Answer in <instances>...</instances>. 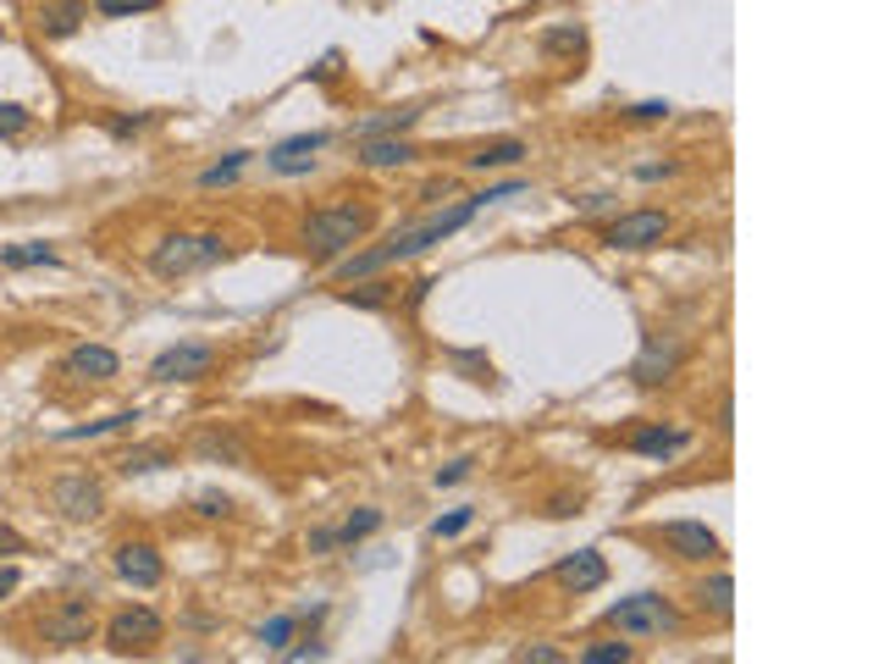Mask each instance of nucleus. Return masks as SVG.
<instances>
[{
	"label": "nucleus",
	"mask_w": 884,
	"mask_h": 664,
	"mask_svg": "<svg viewBox=\"0 0 884 664\" xmlns=\"http://www.w3.org/2000/svg\"><path fill=\"white\" fill-rule=\"evenodd\" d=\"M476 211H487L481 194H470V200H459V205H449V211H437V216H426V222H415V227H398L387 244L360 249V256H348V261L337 266V277L354 283V277H377V272H387V266H404V261L426 256L431 244H442V238H454L459 227H470Z\"/></svg>",
	"instance_id": "obj_1"
},
{
	"label": "nucleus",
	"mask_w": 884,
	"mask_h": 664,
	"mask_svg": "<svg viewBox=\"0 0 884 664\" xmlns=\"http://www.w3.org/2000/svg\"><path fill=\"white\" fill-rule=\"evenodd\" d=\"M371 227H377V211H371V205L343 200V205H321V211H310L304 227H299V238H304V249H315V256L337 261V256H348V249L360 244Z\"/></svg>",
	"instance_id": "obj_2"
},
{
	"label": "nucleus",
	"mask_w": 884,
	"mask_h": 664,
	"mask_svg": "<svg viewBox=\"0 0 884 664\" xmlns=\"http://www.w3.org/2000/svg\"><path fill=\"white\" fill-rule=\"evenodd\" d=\"M227 261V238L222 233H166L155 249H150V272L177 283V277H194V272H211Z\"/></svg>",
	"instance_id": "obj_3"
},
{
	"label": "nucleus",
	"mask_w": 884,
	"mask_h": 664,
	"mask_svg": "<svg viewBox=\"0 0 884 664\" xmlns=\"http://www.w3.org/2000/svg\"><path fill=\"white\" fill-rule=\"evenodd\" d=\"M619 637H669L680 631V609L658 593H631V598H619L608 615H602Z\"/></svg>",
	"instance_id": "obj_4"
},
{
	"label": "nucleus",
	"mask_w": 884,
	"mask_h": 664,
	"mask_svg": "<svg viewBox=\"0 0 884 664\" xmlns=\"http://www.w3.org/2000/svg\"><path fill=\"white\" fill-rule=\"evenodd\" d=\"M95 637V604L88 598H56L39 615V642L45 648H83Z\"/></svg>",
	"instance_id": "obj_5"
},
{
	"label": "nucleus",
	"mask_w": 884,
	"mask_h": 664,
	"mask_svg": "<svg viewBox=\"0 0 884 664\" xmlns=\"http://www.w3.org/2000/svg\"><path fill=\"white\" fill-rule=\"evenodd\" d=\"M166 637V620L155 615V609H122V615H111V626H106V648L117 653V659H133V653H150L155 642Z\"/></svg>",
	"instance_id": "obj_6"
},
{
	"label": "nucleus",
	"mask_w": 884,
	"mask_h": 664,
	"mask_svg": "<svg viewBox=\"0 0 884 664\" xmlns=\"http://www.w3.org/2000/svg\"><path fill=\"white\" fill-rule=\"evenodd\" d=\"M664 238H669V211H625L602 227L608 249H653Z\"/></svg>",
	"instance_id": "obj_7"
},
{
	"label": "nucleus",
	"mask_w": 884,
	"mask_h": 664,
	"mask_svg": "<svg viewBox=\"0 0 884 664\" xmlns=\"http://www.w3.org/2000/svg\"><path fill=\"white\" fill-rule=\"evenodd\" d=\"M211 371H216V349L211 344H171L150 366L155 382H205Z\"/></svg>",
	"instance_id": "obj_8"
},
{
	"label": "nucleus",
	"mask_w": 884,
	"mask_h": 664,
	"mask_svg": "<svg viewBox=\"0 0 884 664\" xmlns=\"http://www.w3.org/2000/svg\"><path fill=\"white\" fill-rule=\"evenodd\" d=\"M50 505L67 515V521H95L106 510V487L95 476H56L50 482Z\"/></svg>",
	"instance_id": "obj_9"
},
{
	"label": "nucleus",
	"mask_w": 884,
	"mask_h": 664,
	"mask_svg": "<svg viewBox=\"0 0 884 664\" xmlns=\"http://www.w3.org/2000/svg\"><path fill=\"white\" fill-rule=\"evenodd\" d=\"M680 360H685L680 339H669V332H653V339L642 344V355H636V366H631V377H636V388H664V382L680 371Z\"/></svg>",
	"instance_id": "obj_10"
},
{
	"label": "nucleus",
	"mask_w": 884,
	"mask_h": 664,
	"mask_svg": "<svg viewBox=\"0 0 884 664\" xmlns=\"http://www.w3.org/2000/svg\"><path fill=\"white\" fill-rule=\"evenodd\" d=\"M122 371V360H117V349H106V344H77V349H67V360H61V377H72V382H83V388H100V382H111Z\"/></svg>",
	"instance_id": "obj_11"
},
{
	"label": "nucleus",
	"mask_w": 884,
	"mask_h": 664,
	"mask_svg": "<svg viewBox=\"0 0 884 664\" xmlns=\"http://www.w3.org/2000/svg\"><path fill=\"white\" fill-rule=\"evenodd\" d=\"M658 543H664L669 554L691 559V565H707V559H719V554H725V548H719V537L707 532L702 521H669V526L658 532Z\"/></svg>",
	"instance_id": "obj_12"
},
{
	"label": "nucleus",
	"mask_w": 884,
	"mask_h": 664,
	"mask_svg": "<svg viewBox=\"0 0 884 664\" xmlns=\"http://www.w3.org/2000/svg\"><path fill=\"white\" fill-rule=\"evenodd\" d=\"M111 570L128 581V588H160L166 559L155 554V543H122V548L111 554Z\"/></svg>",
	"instance_id": "obj_13"
},
{
	"label": "nucleus",
	"mask_w": 884,
	"mask_h": 664,
	"mask_svg": "<svg viewBox=\"0 0 884 664\" xmlns=\"http://www.w3.org/2000/svg\"><path fill=\"white\" fill-rule=\"evenodd\" d=\"M553 581L564 593H597V588H608V559L597 554V548H581V554H570V559H559V570H553Z\"/></svg>",
	"instance_id": "obj_14"
},
{
	"label": "nucleus",
	"mask_w": 884,
	"mask_h": 664,
	"mask_svg": "<svg viewBox=\"0 0 884 664\" xmlns=\"http://www.w3.org/2000/svg\"><path fill=\"white\" fill-rule=\"evenodd\" d=\"M321 150H326V133H294V139H283V144L265 150V166L283 173V178H299V173H310V166H315Z\"/></svg>",
	"instance_id": "obj_15"
},
{
	"label": "nucleus",
	"mask_w": 884,
	"mask_h": 664,
	"mask_svg": "<svg viewBox=\"0 0 884 664\" xmlns=\"http://www.w3.org/2000/svg\"><path fill=\"white\" fill-rule=\"evenodd\" d=\"M88 23V0H45L39 7V34L45 39H72Z\"/></svg>",
	"instance_id": "obj_16"
},
{
	"label": "nucleus",
	"mask_w": 884,
	"mask_h": 664,
	"mask_svg": "<svg viewBox=\"0 0 884 664\" xmlns=\"http://www.w3.org/2000/svg\"><path fill=\"white\" fill-rule=\"evenodd\" d=\"M420 150L398 133H377V139H360V166H371V173H382V166H409Z\"/></svg>",
	"instance_id": "obj_17"
},
{
	"label": "nucleus",
	"mask_w": 884,
	"mask_h": 664,
	"mask_svg": "<svg viewBox=\"0 0 884 664\" xmlns=\"http://www.w3.org/2000/svg\"><path fill=\"white\" fill-rule=\"evenodd\" d=\"M166 465H177V449L171 443H133V449L117 454V471L122 476H150V471H166Z\"/></svg>",
	"instance_id": "obj_18"
},
{
	"label": "nucleus",
	"mask_w": 884,
	"mask_h": 664,
	"mask_svg": "<svg viewBox=\"0 0 884 664\" xmlns=\"http://www.w3.org/2000/svg\"><path fill=\"white\" fill-rule=\"evenodd\" d=\"M685 443H691V432H680V427H642V432L631 438V449H636L642 460H674Z\"/></svg>",
	"instance_id": "obj_19"
},
{
	"label": "nucleus",
	"mask_w": 884,
	"mask_h": 664,
	"mask_svg": "<svg viewBox=\"0 0 884 664\" xmlns=\"http://www.w3.org/2000/svg\"><path fill=\"white\" fill-rule=\"evenodd\" d=\"M696 609H702V615L730 620V615H736V581H730L725 570H714V576H707L702 588H696Z\"/></svg>",
	"instance_id": "obj_20"
},
{
	"label": "nucleus",
	"mask_w": 884,
	"mask_h": 664,
	"mask_svg": "<svg viewBox=\"0 0 884 664\" xmlns=\"http://www.w3.org/2000/svg\"><path fill=\"white\" fill-rule=\"evenodd\" d=\"M519 161H525V144L519 139H492L476 155H465V166H476V173H498V166H519Z\"/></svg>",
	"instance_id": "obj_21"
},
{
	"label": "nucleus",
	"mask_w": 884,
	"mask_h": 664,
	"mask_svg": "<svg viewBox=\"0 0 884 664\" xmlns=\"http://www.w3.org/2000/svg\"><path fill=\"white\" fill-rule=\"evenodd\" d=\"M0 266H7V272H28V266H61V256H56V249L50 244H7V249H0Z\"/></svg>",
	"instance_id": "obj_22"
},
{
	"label": "nucleus",
	"mask_w": 884,
	"mask_h": 664,
	"mask_svg": "<svg viewBox=\"0 0 884 664\" xmlns=\"http://www.w3.org/2000/svg\"><path fill=\"white\" fill-rule=\"evenodd\" d=\"M133 422H139V410H117V415H100V422H88V427L56 432V443H88V438H106V432H128Z\"/></svg>",
	"instance_id": "obj_23"
},
{
	"label": "nucleus",
	"mask_w": 884,
	"mask_h": 664,
	"mask_svg": "<svg viewBox=\"0 0 884 664\" xmlns=\"http://www.w3.org/2000/svg\"><path fill=\"white\" fill-rule=\"evenodd\" d=\"M398 299V283H360V288H337V305L354 310H387Z\"/></svg>",
	"instance_id": "obj_24"
},
{
	"label": "nucleus",
	"mask_w": 884,
	"mask_h": 664,
	"mask_svg": "<svg viewBox=\"0 0 884 664\" xmlns=\"http://www.w3.org/2000/svg\"><path fill=\"white\" fill-rule=\"evenodd\" d=\"M205 460H222V465H243V443L232 438V432H222V427H211V432H200V443H194Z\"/></svg>",
	"instance_id": "obj_25"
},
{
	"label": "nucleus",
	"mask_w": 884,
	"mask_h": 664,
	"mask_svg": "<svg viewBox=\"0 0 884 664\" xmlns=\"http://www.w3.org/2000/svg\"><path fill=\"white\" fill-rule=\"evenodd\" d=\"M294 637H299V615H272L260 631H254V642L260 648H272V653H283V648H294Z\"/></svg>",
	"instance_id": "obj_26"
},
{
	"label": "nucleus",
	"mask_w": 884,
	"mask_h": 664,
	"mask_svg": "<svg viewBox=\"0 0 884 664\" xmlns=\"http://www.w3.org/2000/svg\"><path fill=\"white\" fill-rule=\"evenodd\" d=\"M420 122V111L415 106H404V111H382V117H371V122H360L354 128V139H377V133H404V128H415Z\"/></svg>",
	"instance_id": "obj_27"
},
{
	"label": "nucleus",
	"mask_w": 884,
	"mask_h": 664,
	"mask_svg": "<svg viewBox=\"0 0 884 664\" xmlns=\"http://www.w3.org/2000/svg\"><path fill=\"white\" fill-rule=\"evenodd\" d=\"M542 50H548V56H586V34H581L575 23H559V28L542 34Z\"/></svg>",
	"instance_id": "obj_28"
},
{
	"label": "nucleus",
	"mask_w": 884,
	"mask_h": 664,
	"mask_svg": "<svg viewBox=\"0 0 884 664\" xmlns=\"http://www.w3.org/2000/svg\"><path fill=\"white\" fill-rule=\"evenodd\" d=\"M243 166H249V150H232L227 161H216V166H205V173H200V189H227L238 173H243Z\"/></svg>",
	"instance_id": "obj_29"
},
{
	"label": "nucleus",
	"mask_w": 884,
	"mask_h": 664,
	"mask_svg": "<svg viewBox=\"0 0 884 664\" xmlns=\"http://www.w3.org/2000/svg\"><path fill=\"white\" fill-rule=\"evenodd\" d=\"M631 659H636L631 642H592V648H581V664H631Z\"/></svg>",
	"instance_id": "obj_30"
},
{
	"label": "nucleus",
	"mask_w": 884,
	"mask_h": 664,
	"mask_svg": "<svg viewBox=\"0 0 884 664\" xmlns=\"http://www.w3.org/2000/svg\"><path fill=\"white\" fill-rule=\"evenodd\" d=\"M377 526H382V510H360V515H348V521L337 526V543H348V548H354L360 537H371Z\"/></svg>",
	"instance_id": "obj_31"
},
{
	"label": "nucleus",
	"mask_w": 884,
	"mask_h": 664,
	"mask_svg": "<svg viewBox=\"0 0 884 664\" xmlns=\"http://www.w3.org/2000/svg\"><path fill=\"white\" fill-rule=\"evenodd\" d=\"M28 122H34V111H28V106H17V100H0V139H17V133H28Z\"/></svg>",
	"instance_id": "obj_32"
},
{
	"label": "nucleus",
	"mask_w": 884,
	"mask_h": 664,
	"mask_svg": "<svg viewBox=\"0 0 884 664\" xmlns=\"http://www.w3.org/2000/svg\"><path fill=\"white\" fill-rule=\"evenodd\" d=\"M449 366H459L470 382H492V360L487 355H465V349H449Z\"/></svg>",
	"instance_id": "obj_33"
},
{
	"label": "nucleus",
	"mask_w": 884,
	"mask_h": 664,
	"mask_svg": "<svg viewBox=\"0 0 884 664\" xmlns=\"http://www.w3.org/2000/svg\"><path fill=\"white\" fill-rule=\"evenodd\" d=\"M470 521H476V510H449V515H437V521H431V537H437V543H442V537H459Z\"/></svg>",
	"instance_id": "obj_34"
},
{
	"label": "nucleus",
	"mask_w": 884,
	"mask_h": 664,
	"mask_svg": "<svg viewBox=\"0 0 884 664\" xmlns=\"http://www.w3.org/2000/svg\"><path fill=\"white\" fill-rule=\"evenodd\" d=\"M150 7H160V0H95L100 17H133V12H150Z\"/></svg>",
	"instance_id": "obj_35"
},
{
	"label": "nucleus",
	"mask_w": 884,
	"mask_h": 664,
	"mask_svg": "<svg viewBox=\"0 0 884 664\" xmlns=\"http://www.w3.org/2000/svg\"><path fill=\"white\" fill-rule=\"evenodd\" d=\"M194 510H200L205 521H222V515L232 510V498H227V493H200V505H194Z\"/></svg>",
	"instance_id": "obj_36"
},
{
	"label": "nucleus",
	"mask_w": 884,
	"mask_h": 664,
	"mask_svg": "<svg viewBox=\"0 0 884 664\" xmlns=\"http://www.w3.org/2000/svg\"><path fill=\"white\" fill-rule=\"evenodd\" d=\"M519 664H564V653L548 642H530V648H519Z\"/></svg>",
	"instance_id": "obj_37"
},
{
	"label": "nucleus",
	"mask_w": 884,
	"mask_h": 664,
	"mask_svg": "<svg viewBox=\"0 0 884 664\" xmlns=\"http://www.w3.org/2000/svg\"><path fill=\"white\" fill-rule=\"evenodd\" d=\"M144 122H150V117H144V111H133V117H111L106 128H111V139H133Z\"/></svg>",
	"instance_id": "obj_38"
},
{
	"label": "nucleus",
	"mask_w": 884,
	"mask_h": 664,
	"mask_svg": "<svg viewBox=\"0 0 884 664\" xmlns=\"http://www.w3.org/2000/svg\"><path fill=\"white\" fill-rule=\"evenodd\" d=\"M631 117L636 122H664L669 117V100H642V106H631Z\"/></svg>",
	"instance_id": "obj_39"
},
{
	"label": "nucleus",
	"mask_w": 884,
	"mask_h": 664,
	"mask_svg": "<svg viewBox=\"0 0 884 664\" xmlns=\"http://www.w3.org/2000/svg\"><path fill=\"white\" fill-rule=\"evenodd\" d=\"M470 465H476V460H454V465H442V471H437V487H454V482H465V476H470Z\"/></svg>",
	"instance_id": "obj_40"
},
{
	"label": "nucleus",
	"mask_w": 884,
	"mask_h": 664,
	"mask_svg": "<svg viewBox=\"0 0 884 664\" xmlns=\"http://www.w3.org/2000/svg\"><path fill=\"white\" fill-rule=\"evenodd\" d=\"M337 548V526H315L310 532V554H332Z\"/></svg>",
	"instance_id": "obj_41"
},
{
	"label": "nucleus",
	"mask_w": 884,
	"mask_h": 664,
	"mask_svg": "<svg viewBox=\"0 0 884 664\" xmlns=\"http://www.w3.org/2000/svg\"><path fill=\"white\" fill-rule=\"evenodd\" d=\"M337 67H343V56H337V50H326V56H321V61L310 67V78H315V83H326V78H332Z\"/></svg>",
	"instance_id": "obj_42"
},
{
	"label": "nucleus",
	"mask_w": 884,
	"mask_h": 664,
	"mask_svg": "<svg viewBox=\"0 0 884 664\" xmlns=\"http://www.w3.org/2000/svg\"><path fill=\"white\" fill-rule=\"evenodd\" d=\"M283 653H288L294 664H304V659H326V648H321V642H299V648H283Z\"/></svg>",
	"instance_id": "obj_43"
},
{
	"label": "nucleus",
	"mask_w": 884,
	"mask_h": 664,
	"mask_svg": "<svg viewBox=\"0 0 884 664\" xmlns=\"http://www.w3.org/2000/svg\"><path fill=\"white\" fill-rule=\"evenodd\" d=\"M23 548H28V543H23L12 526H0V554H23Z\"/></svg>",
	"instance_id": "obj_44"
},
{
	"label": "nucleus",
	"mask_w": 884,
	"mask_h": 664,
	"mask_svg": "<svg viewBox=\"0 0 884 664\" xmlns=\"http://www.w3.org/2000/svg\"><path fill=\"white\" fill-rule=\"evenodd\" d=\"M17 581H23V576H17V565H0V598H7V593H17Z\"/></svg>",
	"instance_id": "obj_45"
},
{
	"label": "nucleus",
	"mask_w": 884,
	"mask_h": 664,
	"mask_svg": "<svg viewBox=\"0 0 884 664\" xmlns=\"http://www.w3.org/2000/svg\"><path fill=\"white\" fill-rule=\"evenodd\" d=\"M548 515H553V521H564V515H575V498H553V505H548Z\"/></svg>",
	"instance_id": "obj_46"
},
{
	"label": "nucleus",
	"mask_w": 884,
	"mask_h": 664,
	"mask_svg": "<svg viewBox=\"0 0 884 664\" xmlns=\"http://www.w3.org/2000/svg\"><path fill=\"white\" fill-rule=\"evenodd\" d=\"M0 39H7V34H0Z\"/></svg>",
	"instance_id": "obj_47"
}]
</instances>
